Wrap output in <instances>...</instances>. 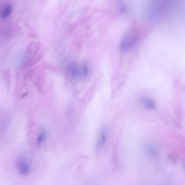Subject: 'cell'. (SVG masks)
<instances>
[{"mask_svg":"<svg viewBox=\"0 0 185 185\" xmlns=\"http://www.w3.org/2000/svg\"><path fill=\"white\" fill-rule=\"evenodd\" d=\"M12 11V6L10 4H5L2 8L1 11V16L2 19H6L8 17Z\"/></svg>","mask_w":185,"mask_h":185,"instance_id":"8","label":"cell"},{"mask_svg":"<svg viewBox=\"0 0 185 185\" xmlns=\"http://www.w3.org/2000/svg\"><path fill=\"white\" fill-rule=\"evenodd\" d=\"M107 141V131L105 127H103L100 133V136L97 140V147L99 149H102L105 144L106 143Z\"/></svg>","mask_w":185,"mask_h":185,"instance_id":"6","label":"cell"},{"mask_svg":"<svg viewBox=\"0 0 185 185\" xmlns=\"http://www.w3.org/2000/svg\"><path fill=\"white\" fill-rule=\"evenodd\" d=\"M40 44L39 43H32L28 47L24 55L25 61H30L31 58H34L35 54L37 53L40 49Z\"/></svg>","mask_w":185,"mask_h":185,"instance_id":"4","label":"cell"},{"mask_svg":"<svg viewBox=\"0 0 185 185\" xmlns=\"http://www.w3.org/2000/svg\"><path fill=\"white\" fill-rule=\"evenodd\" d=\"M143 104L147 108L149 109H154L155 106V104L153 100L148 98H145L143 100Z\"/></svg>","mask_w":185,"mask_h":185,"instance_id":"10","label":"cell"},{"mask_svg":"<svg viewBox=\"0 0 185 185\" xmlns=\"http://www.w3.org/2000/svg\"><path fill=\"white\" fill-rule=\"evenodd\" d=\"M67 72L70 77L73 79L79 78V66L75 63L72 62L67 67Z\"/></svg>","mask_w":185,"mask_h":185,"instance_id":"5","label":"cell"},{"mask_svg":"<svg viewBox=\"0 0 185 185\" xmlns=\"http://www.w3.org/2000/svg\"><path fill=\"white\" fill-rule=\"evenodd\" d=\"M89 73V67L86 64L79 66V78L85 79Z\"/></svg>","mask_w":185,"mask_h":185,"instance_id":"7","label":"cell"},{"mask_svg":"<svg viewBox=\"0 0 185 185\" xmlns=\"http://www.w3.org/2000/svg\"><path fill=\"white\" fill-rule=\"evenodd\" d=\"M182 0H150L148 4L147 14L151 19L160 20L173 14Z\"/></svg>","mask_w":185,"mask_h":185,"instance_id":"1","label":"cell"},{"mask_svg":"<svg viewBox=\"0 0 185 185\" xmlns=\"http://www.w3.org/2000/svg\"><path fill=\"white\" fill-rule=\"evenodd\" d=\"M17 168L21 175H27L31 172V166L28 161L24 158H21L17 162Z\"/></svg>","mask_w":185,"mask_h":185,"instance_id":"3","label":"cell"},{"mask_svg":"<svg viewBox=\"0 0 185 185\" xmlns=\"http://www.w3.org/2000/svg\"><path fill=\"white\" fill-rule=\"evenodd\" d=\"M47 137V133L45 131H42L39 135L37 140V146L38 147H40L41 144L44 143Z\"/></svg>","mask_w":185,"mask_h":185,"instance_id":"9","label":"cell"},{"mask_svg":"<svg viewBox=\"0 0 185 185\" xmlns=\"http://www.w3.org/2000/svg\"><path fill=\"white\" fill-rule=\"evenodd\" d=\"M141 35V32L138 28H131L124 34L121 39L120 50L123 52L129 51L140 40Z\"/></svg>","mask_w":185,"mask_h":185,"instance_id":"2","label":"cell"}]
</instances>
